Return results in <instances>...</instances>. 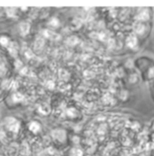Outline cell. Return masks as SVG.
Wrapping results in <instances>:
<instances>
[]
</instances>
